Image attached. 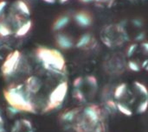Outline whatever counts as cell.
Returning <instances> with one entry per match:
<instances>
[{
  "label": "cell",
  "mask_w": 148,
  "mask_h": 132,
  "mask_svg": "<svg viewBox=\"0 0 148 132\" xmlns=\"http://www.w3.org/2000/svg\"><path fill=\"white\" fill-rule=\"evenodd\" d=\"M145 70H146V71H147V72H148V64H147V66L146 67V68H145Z\"/></svg>",
  "instance_id": "41"
},
{
  "label": "cell",
  "mask_w": 148,
  "mask_h": 132,
  "mask_svg": "<svg viewBox=\"0 0 148 132\" xmlns=\"http://www.w3.org/2000/svg\"><path fill=\"white\" fill-rule=\"evenodd\" d=\"M116 105H117V110L118 112H120L121 114L125 115L126 117H132L133 116V111L128 107L126 105L121 103V102H117L116 103Z\"/></svg>",
  "instance_id": "17"
},
{
  "label": "cell",
  "mask_w": 148,
  "mask_h": 132,
  "mask_svg": "<svg viewBox=\"0 0 148 132\" xmlns=\"http://www.w3.org/2000/svg\"><path fill=\"white\" fill-rule=\"evenodd\" d=\"M16 8L19 11H21L22 14H24V15H27L29 16V6L27 5L26 3H24L23 1L22 0H18L16 2Z\"/></svg>",
  "instance_id": "18"
},
{
  "label": "cell",
  "mask_w": 148,
  "mask_h": 132,
  "mask_svg": "<svg viewBox=\"0 0 148 132\" xmlns=\"http://www.w3.org/2000/svg\"><path fill=\"white\" fill-rule=\"evenodd\" d=\"M148 109V99H146L144 101H142L140 105H139V106H138V108H137V113L138 114H143V113H145L147 111Z\"/></svg>",
  "instance_id": "26"
},
{
  "label": "cell",
  "mask_w": 148,
  "mask_h": 132,
  "mask_svg": "<svg viewBox=\"0 0 148 132\" xmlns=\"http://www.w3.org/2000/svg\"><path fill=\"white\" fill-rule=\"evenodd\" d=\"M85 80L87 81V83L89 85V86H90L92 89H95V91L97 90L98 84H97V80H96V79H95L94 76H92V75H90V76H87V77H86V79H85Z\"/></svg>",
  "instance_id": "24"
},
{
  "label": "cell",
  "mask_w": 148,
  "mask_h": 132,
  "mask_svg": "<svg viewBox=\"0 0 148 132\" xmlns=\"http://www.w3.org/2000/svg\"><path fill=\"white\" fill-rule=\"evenodd\" d=\"M11 34V29L3 22H0V35L2 36H8Z\"/></svg>",
  "instance_id": "25"
},
{
  "label": "cell",
  "mask_w": 148,
  "mask_h": 132,
  "mask_svg": "<svg viewBox=\"0 0 148 132\" xmlns=\"http://www.w3.org/2000/svg\"><path fill=\"white\" fill-rule=\"evenodd\" d=\"M3 95L10 106L20 112H35V106L31 101V94L27 92L24 85H11L3 91Z\"/></svg>",
  "instance_id": "1"
},
{
  "label": "cell",
  "mask_w": 148,
  "mask_h": 132,
  "mask_svg": "<svg viewBox=\"0 0 148 132\" xmlns=\"http://www.w3.org/2000/svg\"><path fill=\"white\" fill-rule=\"evenodd\" d=\"M94 132H105V128H104V125L102 123L99 124L94 130Z\"/></svg>",
  "instance_id": "32"
},
{
  "label": "cell",
  "mask_w": 148,
  "mask_h": 132,
  "mask_svg": "<svg viewBox=\"0 0 148 132\" xmlns=\"http://www.w3.org/2000/svg\"><path fill=\"white\" fill-rule=\"evenodd\" d=\"M6 4H7V3H6L5 1H0V14L3 12V9H4L5 6H6Z\"/></svg>",
  "instance_id": "34"
},
{
  "label": "cell",
  "mask_w": 148,
  "mask_h": 132,
  "mask_svg": "<svg viewBox=\"0 0 148 132\" xmlns=\"http://www.w3.org/2000/svg\"><path fill=\"white\" fill-rule=\"evenodd\" d=\"M82 113L84 118L92 125V126H94L95 128L101 124V112L100 110V108L95 105H88L86 106L83 110H82Z\"/></svg>",
  "instance_id": "7"
},
{
  "label": "cell",
  "mask_w": 148,
  "mask_h": 132,
  "mask_svg": "<svg viewBox=\"0 0 148 132\" xmlns=\"http://www.w3.org/2000/svg\"><path fill=\"white\" fill-rule=\"evenodd\" d=\"M56 43L60 48L64 50L70 49L75 45L73 39L64 33H57L56 35Z\"/></svg>",
  "instance_id": "11"
},
{
  "label": "cell",
  "mask_w": 148,
  "mask_h": 132,
  "mask_svg": "<svg viewBox=\"0 0 148 132\" xmlns=\"http://www.w3.org/2000/svg\"><path fill=\"white\" fill-rule=\"evenodd\" d=\"M140 48L145 54L148 55V42H142L140 43Z\"/></svg>",
  "instance_id": "31"
},
{
  "label": "cell",
  "mask_w": 148,
  "mask_h": 132,
  "mask_svg": "<svg viewBox=\"0 0 148 132\" xmlns=\"http://www.w3.org/2000/svg\"><path fill=\"white\" fill-rule=\"evenodd\" d=\"M70 22V16L68 15H62L60 16L54 22L52 29L54 31H60L62 29H64Z\"/></svg>",
  "instance_id": "13"
},
{
  "label": "cell",
  "mask_w": 148,
  "mask_h": 132,
  "mask_svg": "<svg viewBox=\"0 0 148 132\" xmlns=\"http://www.w3.org/2000/svg\"><path fill=\"white\" fill-rule=\"evenodd\" d=\"M103 67L106 72L111 74H121L127 67L126 57L120 53L111 54L108 55L104 61Z\"/></svg>",
  "instance_id": "4"
},
{
  "label": "cell",
  "mask_w": 148,
  "mask_h": 132,
  "mask_svg": "<svg viewBox=\"0 0 148 132\" xmlns=\"http://www.w3.org/2000/svg\"><path fill=\"white\" fill-rule=\"evenodd\" d=\"M36 56L46 70L53 73L63 74L66 67L65 60L58 50L41 47L36 49Z\"/></svg>",
  "instance_id": "3"
},
{
  "label": "cell",
  "mask_w": 148,
  "mask_h": 132,
  "mask_svg": "<svg viewBox=\"0 0 148 132\" xmlns=\"http://www.w3.org/2000/svg\"><path fill=\"white\" fill-rule=\"evenodd\" d=\"M32 26V22L30 20H28L27 22H23L16 31V36H23L25 35L31 29Z\"/></svg>",
  "instance_id": "15"
},
{
  "label": "cell",
  "mask_w": 148,
  "mask_h": 132,
  "mask_svg": "<svg viewBox=\"0 0 148 132\" xmlns=\"http://www.w3.org/2000/svg\"><path fill=\"white\" fill-rule=\"evenodd\" d=\"M42 80L36 76H29L25 81V88L29 94H36L42 88Z\"/></svg>",
  "instance_id": "10"
},
{
  "label": "cell",
  "mask_w": 148,
  "mask_h": 132,
  "mask_svg": "<svg viewBox=\"0 0 148 132\" xmlns=\"http://www.w3.org/2000/svg\"><path fill=\"white\" fill-rule=\"evenodd\" d=\"M116 0H94L95 5L101 9H109L112 8Z\"/></svg>",
  "instance_id": "16"
},
{
  "label": "cell",
  "mask_w": 148,
  "mask_h": 132,
  "mask_svg": "<svg viewBox=\"0 0 148 132\" xmlns=\"http://www.w3.org/2000/svg\"><path fill=\"white\" fill-rule=\"evenodd\" d=\"M43 1L48 3H54L56 2V0H43Z\"/></svg>",
  "instance_id": "37"
},
{
  "label": "cell",
  "mask_w": 148,
  "mask_h": 132,
  "mask_svg": "<svg viewBox=\"0 0 148 132\" xmlns=\"http://www.w3.org/2000/svg\"><path fill=\"white\" fill-rule=\"evenodd\" d=\"M101 42L108 48L123 46L129 41L127 31L121 23H109L104 25L100 33Z\"/></svg>",
  "instance_id": "2"
},
{
  "label": "cell",
  "mask_w": 148,
  "mask_h": 132,
  "mask_svg": "<svg viewBox=\"0 0 148 132\" xmlns=\"http://www.w3.org/2000/svg\"><path fill=\"white\" fill-rule=\"evenodd\" d=\"M21 123H22V125H23V129H26L27 131H32L33 130L32 124H31V122L29 120L21 119Z\"/></svg>",
  "instance_id": "27"
},
{
  "label": "cell",
  "mask_w": 148,
  "mask_h": 132,
  "mask_svg": "<svg viewBox=\"0 0 148 132\" xmlns=\"http://www.w3.org/2000/svg\"><path fill=\"white\" fill-rule=\"evenodd\" d=\"M21 61V54L19 51L15 50L11 54H10L4 62L2 65V73L5 76H9L13 74L18 69Z\"/></svg>",
  "instance_id": "6"
},
{
  "label": "cell",
  "mask_w": 148,
  "mask_h": 132,
  "mask_svg": "<svg viewBox=\"0 0 148 132\" xmlns=\"http://www.w3.org/2000/svg\"><path fill=\"white\" fill-rule=\"evenodd\" d=\"M147 64H148V60H145V61L142 62V64H141V68L145 69V68H146V67L147 66Z\"/></svg>",
  "instance_id": "35"
},
{
  "label": "cell",
  "mask_w": 148,
  "mask_h": 132,
  "mask_svg": "<svg viewBox=\"0 0 148 132\" xmlns=\"http://www.w3.org/2000/svg\"><path fill=\"white\" fill-rule=\"evenodd\" d=\"M105 105H106V110L108 111V113L114 114L118 111L116 103L112 99H107L106 102H105Z\"/></svg>",
  "instance_id": "19"
},
{
  "label": "cell",
  "mask_w": 148,
  "mask_h": 132,
  "mask_svg": "<svg viewBox=\"0 0 148 132\" xmlns=\"http://www.w3.org/2000/svg\"><path fill=\"white\" fill-rule=\"evenodd\" d=\"M83 82H84V79L82 78V77H78V78H76V79L74 80L73 86H74L75 88H80V87L82 86Z\"/></svg>",
  "instance_id": "29"
},
{
  "label": "cell",
  "mask_w": 148,
  "mask_h": 132,
  "mask_svg": "<svg viewBox=\"0 0 148 132\" xmlns=\"http://www.w3.org/2000/svg\"><path fill=\"white\" fill-rule=\"evenodd\" d=\"M138 48H139V45L137 43H133L130 46H128V48L127 49V52H126V57L131 58L134 55V54L136 52Z\"/></svg>",
  "instance_id": "23"
},
{
  "label": "cell",
  "mask_w": 148,
  "mask_h": 132,
  "mask_svg": "<svg viewBox=\"0 0 148 132\" xmlns=\"http://www.w3.org/2000/svg\"><path fill=\"white\" fill-rule=\"evenodd\" d=\"M0 125H3V119L1 117V115H0Z\"/></svg>",
  "instance_id": "39"
},
{
  "label": "cell",
  "mask_w": 148,
  "mask_h": 132,
  "mask_svg": "<svg viewBox=\"0 0 148 132\" xmlns=\"http://www.w3.org/2000/svg\"><path fill=\"white\" fill-rule=\"evenodd\" d=\"M134 85L136 87V89L140 92V94L145 96L146 99H148V88L144 84H142V83H140L139 81H134Z\"/></svg>",
  "instance_id": "20"
},
{
  "label": "cell",
  "mask_w": 148,
  "mask_h": 132,
  "mask_svg": "<svg viewBox=\"0 0 148 132\" xmlns=\"http://www.w3.org/2000/svg\"><path fill=\"white\" fill-rule=\"evenodd\" d=\"M131 1H140V0H131Z\"/></svg>",
  "instance_id": "42"
},
{
  "label": "cell",
  "mask_w": 148,
  "mask_h": 132,
  "mask_svg": "<svg viewBox=\"0 0 148 132\" xmlns=\"http://www.w3.org/2000/svg\"><path fill=\"white\" fill-rule=\"evenodd\" d=\"M127 67H128L131 71L136 72V73H137V72H140V69H141V67L140 66V64H139L137 61H133V60L127 61Z\"/></svg>",
  "instance_id": "22"
},
{
  "label": "cell",
  "mask_w": 148,
  "mask_h": 132,
  "mask_svg": "<svg viewBox=\"0 0 148 132\" xmlns=\"http://www.w3.org/2000/svg\"><path fill=\"white\" fill-rule=\"evenodd\" d=\"M80 112H81V110L79 108H74L71 110H68V111H66L61 114L60 120L63 123H66V124L72 123L77 118Z\"/></svg>",
  "instance_id": "12"
},
{
  "label": "cell",
  "mask_w": 148,
  "mask_h": 132,
  "mask_svg": "<svg viewBox=\"0 0 148 132\" xmlns=\"http://www.w3.org/2000/svg\"><path fill=\"white\" fill-rule=\"evenodd\" d=\"M68 90L69 85L67 81H63L60 83L58 86H56V88H54L53 91L49 93L47 106L45 107L44 112H49L61 106L67 96Z\"/></svg>",
  "instance_id": "5"
},
{
  "label": "cell",
  "mask_w": 148,
  "mask_h": 132,
  "mask_svg": "<svg viewBox=\"0 0 148 132\" xmlns=\"http://www.w3.org/2000/svg\"><path fill=\"white\" fill-rule=\"evenodd\" d=\"M22 129H23V125H22L21 120H17L13 125L11 128V132H20L22 131Z\"/></svg>",
  "instance_id": "28"
},
{
  "label": "cell",
  "mask_w": 148,
  "mask_h": 132,
  "mask_svg": "<svg viewBox=\"0 0 148 132\" xmlns=\"http://www.w3.org/2000/svg\"><path fill=\"white\" fill-rule=\"evenodd\" d=\"M75 47L83 50H94L98 47V42L90 33H85L78 39Z\"/></svg>",
  "instance_id": "8"
},
{
  "label": "cell",
  "mask_w": 148,
  "mask_h": 132,
  "mask_svg": "<svg viewBox=\"0 0 148 132\" xmlns=\"http://www.w3.org/2000/svg\"><path fill=\"white\" fill-rule=\"evenodd\" d=\"M0 132H5L4 128H3V125H0Z\"/></svg>",
  "instance_id": "38"
},
{
  "label": "cell",
  "mask_w": 148,
  "mask_h": 132,
  "mask_svg": "<svg viewBox=\"0 0 148 132\" xmlns=\"http://www.w3.org/2000/svg\"><path fill=\"white\" fill-rule=\"evenodd\" d=\"M73 95H74V98L80 102H84L86 100L85 95L83 94V93L82 92L80 88H75L73 92Z\"/></svg>",
  "instance_id": "21"
},
{
  "label": "cell",
  "mask_w": 148,
  "mask_h": 132,
  "mask_svg": "<svg viewBox=\"0 0 148 132\" xmlns=\"http://www.w3.org/2000/svg\"><path fill=\"white\" fill-rule=\"evenodd\" d=\"M74 21L81 28H88L94 21L93 15L88 10H79L73 16Z\"/></svg>",
  "instance_id": "9"
},
{
  "label": "cell",
  "mask_w": 148,
  "mask_h": 132,
  "mask_svg": "<svg viewBox=\"0 0 148 132\" xmlns=\"http://www.w3.org/2000/svg\"><path fill=\"white\" fill-rule=\"evenodd\" d=\"M145 37H146L145 33H144V32H140V33H139V35H137L136 40H137V41H143V40L145 39Z\"/></svg>",
  "instance_id": "33"
},
{
  "label": "cell",
  "mask_w": 148,
  "mask_h": 132,
  "mask_svg": "<svg viewBox=\"0 0 148 132\" xmlns=\"http://www.w3.org/2000/svg\"><path fill=\"white\" fill-rule=\"evenodd\" d=\"M69 0H59V2L61 3H66V2H68Z\"/></svg>",
  "instance_id": "40"
},
{
  "label": "cell",
  "mask_w": 148,
  "mask_h": 132,
  "mask_svg": "<svg viewBox=\"0 0 148 132\" xmlns=\"http://www.w3.org/2000/svg\"><path fill=\"white\" fill-rule=\"evenodd\" d=\"M27 132H33V131H27Z\"/></svg>",
  "instance_id": "43"
},
{
  "label": "cell",
  "mask_w": 148,
  "mask_h": 132,
  "mask_svg": "<svg viewBox=\"0 0 148 132\" xmlns=\"http://www.w3.org/2000/svg\"><path fill=\"white\" fill-rule=\"evenodd\" d=\"M80 2L83 3H94V0H79Z\"/></svg>",
  "instance_id": "36"
},
{
  "label": "cell",
  "mask_w": 148,
  "mask_h": 132,
  "mask_svg": "<svg viewBox=\"0 0 148 132\" xmlns=\"http://www.w3.org/2000/svg\"><path fill=\"white\" fill-rule=\"evenodd\" d=\"M127 85L126 83H121L120 85H118L114 90V98L116 99H120L121 98H123L127 93Z\"/></svg>",
  "instance_id": "14"
},
{
  "label": "cell",
  "mask_w": 148,
  "mask_h": 132,
  "mask_svg": "<svg viewBox=\"0 0 148 132\" xmlns=\"http://www.w3.org/2000/svg\"><path fill=\"white\" fill-rule=\"evenodd\" d=\"M7 112H8V113H9L10 116H15L16 114H17L18 112H20L19 110H17V109H16V108H14V107H12V106L8 107Z\"/></svg>",
  "instance_id": "30"
}]
</instances>
